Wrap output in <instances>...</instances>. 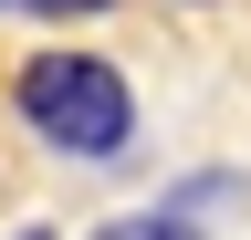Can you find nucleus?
<instances>
[{"label":"nucleus","mask_w":251,"mask_h":240,"mask_svg":"<svg viewBox=\"0 0 251 240\" xmlns=\"http://www.w3.org/2000/svg\"><path fill=\"white\" fill-rule=\"evenodd\" d=\"M11 115L42 157H74V167H126L136 157V84H126L105 52H21L11 73Z\"/></svg>","instance_id":"obj_1"},{"label":"nucleus","mask_w":251,"mask_h":240,"mask_svg":"<svg viewBox=\"0 0 251 240\" xmlns=\"http://www.w3.org/2000/svg\"><path fill=\"white\" fill-rule=\"evenodd\" d=\"M94 240H209L188 209L168 198V209H126V219H94Z\"/></svg>","instance_id":"obj_2"},{"label":"nucleus","mask_w":251,"mask_h":240,"mask_svg":"<svg viewBox=\"0 0 251 240\" xmlns=\"http://www.w3.org/2000/svg\"><path fill=\"white\" fill-rule=\"evenodd\" d=\"M31 11H52V21H74V11H115V0H31Z\"/></svg>","instance_id":"obj_3"},{"label":"nucleus","mask_w":251,"mask_h":240,"mask_svg":"<svg viewBox=\"0 0 251 240\" xmlns=\"http://www.w3.org/2000/svg\"><path fill=\"white\" fill-rule=\"evenodd\" d=\"M11 240H52V230H42V219H21V230H11Z\"/></svg>","instance_id":"obj_4"},{"label":"nucleus","mask_w":251,"mask_h":240,"mask_svg":"<svg viewBox=\"0 0 251 240\" xmlns=\"http://www.w3.org/2000/svg\"><path fill=\"white\" fill-rule=\"evenodd\" d=\"M0 11H31V0H0Z\"/></svg>","instance_id":"obj_5"}]
</instances>
